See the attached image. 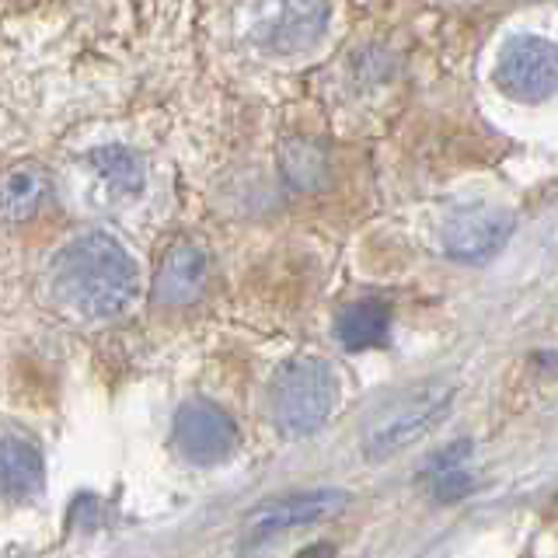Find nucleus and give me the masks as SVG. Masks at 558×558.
Instances as JSON below:
<instances>
[{
    "label": "nucleus",
    "mask_w": 558,
    "mask_h": 558,
    "mask_svg": "<svg viewBox=\"0 0 558 558\" xmlns=\"http://www.w3.org/2000/svg\"><path fill=\"white\" fill-rule=\"evenodd\" d=\"M43 478L46 468L39 447L22 440V436H4L0 440V496L28 499L43 488Z\"/></svg>",
    "instance_id": "11"
},
{
    "label": "nucleus",
    "mask_w": 558,
    "mask_h": 558,
    "mask_svg": "<svg viewBox=\"0 0 558 558\" xmlns=\"http://www.w3.org/2000/svg\"><path fill=\"white\" fill-rule=\"evenodd\" d=\"M345 488L336 485H318V488H301V493H287V496H272L266 502L252 506V513L241 523V537L248 545L258 541H269L276 534H287L296 527H307V523H322L342 513L349 506Z\"/></svg>",
    "instance_id": "4"
},
{
    "label": "nucleus",
    "mask_w": 558,
    "mask_h": 558,
    "mask_svg": "<svg viewBox=\"0 0 558 558\" xmlns=\"http://www.w3.org/2000/svg\"><path fill=\"white\" fill-rule=\"evenodd\" d=\"M174 447L192 464H220L238 447V426L220 405L206 398H192L174 412Z\"/></svg>",
    "instance_id": "6"
},
{
    "label": "nucleus",
    "mask_w": 558,
    "mask_h": 558,
    "mask_svg": "<svg viewBox=\"0 0 558 558\" xmlns=\"http://www.w3.org/2000/svg\"><path fill=\"white\" fill-rule=\"evenodd\" d=\"M328 0H266L262 8V43L276 52H301L322 39Z\"/></svg>",
    "instance_id": "8"
},
{
    "label": "nucleus",
    "mask_w": 558,
    "mask_h": 558,
    "mask_svg": "<svg viewBox=\"0 0 558 558\" xmlns=\"http://www.w3.org/2000/svg\"><path fill=\"white\" fill-rule=\"evenodd\" d=\"M513 234V217L499 206H464L447 217L440 241L453 262L493 258Z\"/></svg>",
    "instance_id": "7"
},
{
    "label": "nucleus",
    "mask_w": 558,
    "mask_h": 558,
    "mask_svg": "<svg viewBox=\"0 0 558 558\" xmlns=\"http://www.w3.org/2000/svg\"><path fill=\"white\" fill-rule=\"evenodd\" d=\"M87 165H92L98 179L105 185H112L116 192L136 196V192L144 189V165H140V157L126 147H98L87 157Z\"/></svg>",
    "instance_id": "13"
},
{
    "label": "nucleus",
    "mask_w": 558,
    "mask_h": 558,
    "mask_svg": "<svg viewBox=\"0 0 558 558\" xmlns=\"http://www.w3.org/2000/svg\"><path fill=\"white\" fill-rule=\"evenodd\" d=\"M336 371L318 356H296L276 371L269 384V412L283 436H307L325 426L336 409Z\"/></svg>",
    "instance_id": "3"
},
{
    "label": "nucleus",
    "mask_w": 558,
    "mask_h": 558,
    "mask_svg": "<svg viewBox=\"0 0 558 558\" xmlns=\"http://www.w3.org/2000/svg\"><path fill=\"white\" fill-rule=\"evenodd\" d=\"M496 84L517 101H548L558 95V46L545 35H513L499 52Z\"/></svg>",
    "instance_id": "5"
},
{
    "label": "nucleus",
    "mask_w": 558,
    "mask_h": 558,
    "mask_svg": "<svg viewBox=\"0 0 558 558\" xmlns=\"http://www.w3.org/2000/svg\"><path fill=\"white\" fill-rule=\"evenodd\" d=\"M453 395H458L453 377H429L395 395L391 401H384L371 415V423H366L363 453L371 461H384L391 453L405 450L450 412Z\"/></svg>",
    "instance_id": "2"
},
{
    "label": "nucleus",
    "mask_w": 558,
    "mask_h": 558,
    "mask_svg": "<svg viewBox=\"0 0 558 558\" xmlns=\"http://www.w3.org/2000/svg\"><path fill=\"white\" fill-rule=\"evenodd\" d=\"M49 283L57 301L84 318H116L136 296V262L122 244L101 231L66 241L52 258Z\"/></svg>",
    "instance_id": "1"
},
{
    "label": "nucleus",
    "mask_w": 558,
    "mask_h": 558,
    "mask_svg": "<svg viewBox=\"0 0 558 558\" xmlns=\"http://www.w3.org/2000/svg\"><path fill=\"white\" fill-rule=\"evenodd\" d=\"M336 336L345 349H371L384 345L391 336V307L380 301H353L339 311Z\"/></svg>",
    "instance_id": "12"
},
{
    "label": "nucleus",
    "mask_w": 558,
    "mask_h": 558,
    "mask_svg": "<svg viewBox=\"0 0 558 558\" xmlns=\"http://www.w3.org/2000/svg\"><path fill=\"white\" fill-rule=\"evenodd\" d=\"M203 283H206V255L196 248V244L182 241L165 255L161 269H157L154 296L171 307L192 304L203 293Z\"/></svg>",
    "instance_id": "9"
},
{
    "label": "nucleus",
    "mask_w": 558,
    "mask_h": 558,
    "mask_svg": "<svg viewBox=\"0 0 558 558\" xmlns=\"http://www.w3.org/2000/svg\"><path fill=\"white\" fill-rule=\"evenodd\" d=\"M49 199V174L46 168L22 161L0 174V220L25 223Z\"/></svg>",
    "instance_id": "10"
}]
</instances>
